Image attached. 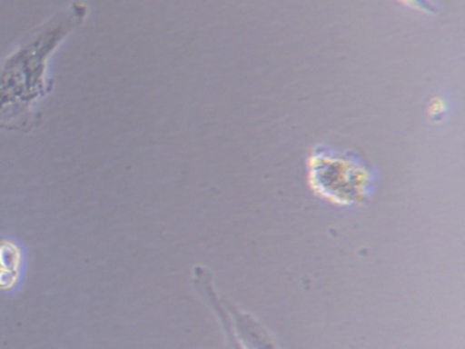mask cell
I'll use <instances>...</instances> for the list:
<instances>
[{
	"mask_svg": "<svg viewBox=\"0 0 465 349\" xmlns=\"http://www.w3.org/2000/svg\"><path fill=\"white\" fill-rule=\"evenodd\" d=\"M86 13L85 5L73 3L7 57L0 68V128L29 131L36 125L37 105L53 87L45 76L48 59Z\"/></svg>",
	"mask_w": 465,
	"mask_h": 349,
	"instance_id": "cell-1",
	"label": "cell"
},
{
	"mask_svg": "<svg viewBox=\"0 0 465 349\" xmlns=\"http://www.w3.org/2000/svg\"><path fill=\"white\" fill-rule=\"evenodd\" d=\"M307 177L315 195L341 207L366 204L377 188L374 166L352 150L317 145L307 158Z\"/></svg>",
	"mask_w": 465,
	"mask_h": 349,
	"instance_id": "cell-2",
	"label": "cell"
}]
</instances>
